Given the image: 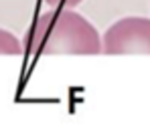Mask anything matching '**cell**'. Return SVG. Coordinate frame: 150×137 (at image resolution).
<instances>
[{
	"mask_svg": "<svg viewBox=\"0 0 150 137\" xmlns=\"http://www.w3.org/2000/svg\"><path fill=\"white\" fill-rule=\"evenodd\" d=\"M28 55H100L101 36L85 16L71 8H53L37 16L23 36Z\"/></svg>",
	"mask_w": 150,
	"mask_h": 137,
	"instance_id": "6da1fadb",
	"label": "cell"
},
{
	"mask_svg": "<svg viewBox=\"0 0 150 137\" xmlns=\"http://www.w3.org/2000/svg\"><path fill=\"white\" fill-rule=\"evenodd\" d=\"M101 52L105 55H150V18H120L101 36Z\"/></svg>",
	"mask_w": 150,
	"mask_h": 137,
	"instance_id": "7a4b0ae2",
	"label": "cell"
},
{
	"mask_svg": "<svg viewBox=\"0 0 150 137\" xmlns=\"http://www.w3.org/2000/svg\"><path fill=\"white\" fill-rule=\"evenodd\" d=\"M25 48L23 43L6 28H0V55H6V57H18L23 55Z\"/></svg>",
	"mask_w": 150,
	"mask_h": 137,
	"instance_id": "3957f363",
	"label": "cell"
},
{
	"mask_svg": "<svg viewBox=\"0 0 150 137\" xmlns=\"http://www.w3.org/2000/svg\"><path fill=\"white\" fill-rule=\"evenodd\" d=\"M43 2L49 6H57V8H73V6H79L83 0H43Z\"/></svg>",
	"mask_w": 150,
	"mask_h": 137,
	"instance_id": "277c9868",
	"label": "cell"
}]
</instances>
